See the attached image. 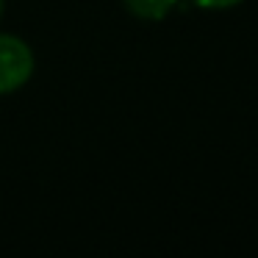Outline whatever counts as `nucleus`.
Here are the masks:
<instances>
[{
    "instance_id": "4",
    "label": "nucleus",
    "mask_w": 258,
    "mask_h": 258,
    "mask_svg": "<svg viewBox=\"0 0 258 258\" xmlns=\"http://www.w3.org/2000/svg\"><path fill=\"white\" fill-rule=\"evenodd\" d=\"M3 9H6V0H0V17H3Z\"/></svg>"
},
{
    "instance_id": "2",
    "label": "nucleus",
    "mask_w": 258,
    "mask_h": 258,
    "mask_svg": "<svg viewBox=\"0 0 258 258\" xmlns=\"http://www.w3.org/2000/svg\"><path fill=\"white\" fill-rule=\"evenodd\" d=\"M180 0H122L125 12L142 23H164L178 9Z\"/></svg>"
},
{
    "instance_id": "1",
    "label": "nucleus",
    "mask_w": 258,
    "mask_h": 258,
    "mask_svg": "<svg viewBox=\"0 0 258 258\" xmlns=\"http://www.w3.org/2000/svg\"><path fill=\"white\" fill-rule=\"evenodd\" d=\"M36 70L34 47L17 34H3L0 31V95H14L20 92Z\"/></svg>"
},
{
    "instance_id": "3",
    "label": "nucleus",
    "mask_w": 258,
    "mask_h": 258,
    "mask_svg": "<svg viewBox=\"0 0 258 258\" xmlns=\"http://www.w3.org/2000/svg\"><path fill=\"white\" fill-rule=\"evenodd\" d=\"M195 9H203V12H225V9H236L244 0H189Z\"/></svg>"
}]
</instances>
